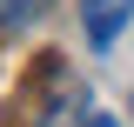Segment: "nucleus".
I'll list each match as a JSON object with an SVG mask.
<instances>
[{"instance_id":"f03ea898","label":"nucleus","mask_w":134,"mask_h":127,"mask_svg":"<svg viewBox=\"0 0 134 127\" xmlns=\"http://www.w3.org/2000/svg\"><path fill=\"white\" fill-rule=\"evenodd\" d=\"M40 7L47 0H0V27H27V20H40Z\"/></svg>"},{"instance_id":"7ed1b4c3","label":"nucleus","mask_w":134,"mask_h":127,"mask_svg":"<svg viewBox=\"0 0 134 127\" xmlns=\"http://www.w3.org/2000/svg\"><path fill=\"white\" fill-rule=\"evenodd\" d=\"M87 127H121V120H114V114H94V120H87Z\"/></svg>"},{"instance_id":"f257e3e1","label":"nucleus","mask_w":134,"mask_h":127,"mask_svg":"<svg viewBox=\"0 0 134 127\" xmlns=\"http://www.w3.org/2000/svg\"><path fill=\"white\" fill-rule=\"evenodd\" d=\"M134 20V0H81V33L87 47H114Z\"/></svg>"}]
</instances>
